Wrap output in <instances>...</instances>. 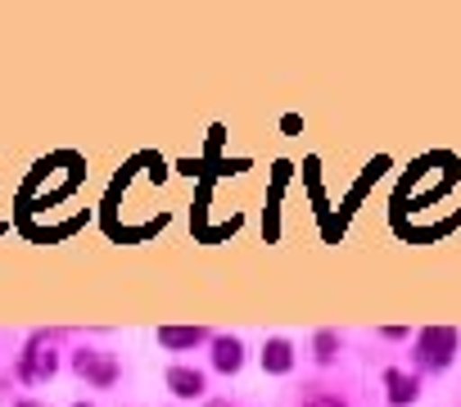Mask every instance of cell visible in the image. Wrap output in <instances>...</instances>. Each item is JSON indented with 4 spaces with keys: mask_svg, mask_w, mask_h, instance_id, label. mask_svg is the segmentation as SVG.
Listing matches in <instances>:
<instances>
[{
    "mask_svg": "<svg viewBox=\"0 0 461 407\" xmlns=\"http://www.w3.org/2000/svg\"><path fill=\"white\" fill-rule=\"evenodd\" d=\"M456 326H420L416 330V366L420 371H447L456 362Z\"/></svg>",
    "mask_w": 461,
    "mask_h": 407,
    "instance_id": "cell-1",
    "label": "cell"
},
{
    "mask_svg": "<svg viewBox=\"0 0 461 407\" xmlns=\"http://www.w3.org/2000/svg\"><path fill=\"white\" fill-rule=\"evenodd\" d=\"M55 366H59V357H55V344H50L46 335H37V339L28 344V353L19 357V380H23V384L50 380V375H55Z\"/></svg>",
    "mask_w": 461,
    "mask_h": 407,
    "instance_id": "cell-2",
    "label": "cell"
},
{
    "mask_svg": "<svg viewBox=\"0 0 461 407\" xmlns=\"http://www.w3.org/2000/svg\"><path fill=\"white\" fill-rule=\"evenodd\" d=\"M73 371L82 380H91L95 389H109L118 380V357L113 353H100V348H82V353H73Z\"/></svg>",
    "mask_w": 461,
    "mask_h": 407,
    "instance_id": "cell-3",
    "label": "cell"
},
{
    "mask_svg": "<svg viewBox=\"0 0 461 407\" xmlns=\"http://www.w3.org/2000/svg\"><path fill=\"white\" fill-rule=\"evenodd\" d=\"M384 398H389V407H411L420 398V375L402 371V366H389L384 371Z\"/></svg>",
    "mask_w": 461,
    "mask_h": 407,
    "instance_id": "cell-4",
    "label": "cell"
},
{
    "mask_svg": "<svg viewBox=\"0 0 461 407\" xmlns=\"http://www.w3.org/2000/svg\"><path fill=\"white\" fill-rule=\"evenodd\" d=\"M212 366H217L221 375H236V371L245 366V344H240L236 335H221V339H212Z\"/></svg>",
    "mask_w": 461,
    "mask_h": 407,
    "instance_id": "cell-5",
    "label": "cell"
},
{
    "mask_svg": "<svg viewBox=\"0 0 461 407\" xmlns=\"http://www.w3.org/2000/svg\"><path fill=\"white\" fill-rule=\"evenodd\" d=\"M263 371L267 375H290L294 371V344L290 339H267V348H263Z\"/></svg>",
    "mask_w": 461,
    "mask_h": 407,
    "instance_id": "cell-6",
    "label": "cell"
},
{
    "mask_svg": "<svg viewBox=\"0 0 461 407\" xmlns=\"http://www.w3.org/2000/svg\"><path fill=\"white\" fill-rule=\"evenodd\" d=\"M167 389L176 398H203V375L194 366H167Z\"/></svg>",
    "mask_w": 461,
    "mask_h": 407,
    "instance_id": "cell-7",
    "label": "cell"
},
{
    "mask_svg": "<svg viewBox=\"0 0 461 407\" xmlns=\"http://www.w3.org/2000/svg\"><path fill=\"white\" fill-rule=\"evenodd\" d=\"M203 339H208L203 326H158V344L163 348H194Z\"/></svg>",
    "mask_w": 461,
    "mask_h": 407,
    "instance_id": "cell-8",
    "label": "cell"
},
{
    "mask_svg": "<svg viewBox=\"0 0 461 407\" xmlns=\"http://www.w3.org/2000/svg\"><path fill=\"white\" fill-rule=\"evenodd\" d=\"M312 348H317V362H335V353H339V335H335V330H317Z\"/></svg>",
    "mask_w": 461,
    "mask_h": 407,
    "instance_id": "cell-9",
    "label": "cell"
},
{
    "mask_svg": "<svg viewBox=\"0 0 461 407\" xmlns=\"http://www.w3.org/2000/svg\"><path fill=\"white\" fill-rule=\"evenodd\" d=\"M281 131H285V136H299V131H303V118H299V113H285V118H281Z\"/></svg>",
    "mask_w": 461,
    "mask_h": 407,
    "instance_id": "cell-10",
    "label": "cell"
},
{
    "mask_svg": "<svg viewBox=\"0 0 461 407\" xmlns=\"http://www.w3.org/2000/svg\"><path fill=\"white\" fill-rule=\"evenodd\" d=\"M303 407H344V402H339V398H326V393H317V398H308Z\"/></svg>",
    "mask_w": 461,
    "mask_h": 407,
    "instance_id": "cell-11",
    "label": "cell"
},
{
    "mask_svg": "<svg viewBox=\"0 0 461 407\" xmlns=\"http://www.w3.org/2000/svg\"><path fill=\"white\" fill-rule=\"evenodd\" d=\"M380 335H384V339H402V335H407V326H384Z\"/></svg>",
    "mask_w": 461,
    "mask_h": 407,
    "instance_id": "cell-12",
    "label": "cell"
},
{
    "mask_svg": "<svg viewBox=\"0 0 461 407\" xmlns=\"http://www.w3.org/2000/svg\"><path fill=\"white\" fill-rule=\"evenodd\" d=\"M14 407H41V402H14Z\"/></svg>",
    "mask_w": 461,
    "mask_h": 407,
    "instance_id": "cell-13",
    "label": "cell"
},
{
    "mask_svg": "<svg viewBox=\"0 0 461 407\" xmlns=\"http://www.w3.org/2000/svg\"><path fill=\"white\" fill-rule=\"evenodd\" d=\"M73 407H91V402H73Z\"/></svg>",
    "mask_w": 461,
    "mask_h": 407,
    "instance_id": "cell-14",
    "label": "cell"
},
{
    "mask_svg": "<svg viewBox=\"0 0 461 407\" xmlns=\"http://www.w3.org/2000/svg\"><path fill=\"white\" fill-rule=\"evenodd\" d=\"M212 407H226V402H212Z\"/></svg>",
    "mask_w": 461,
    "mask_h": 407,
    "instance_id": "cell-15",
    "label": "cell"
}]
</instances>
